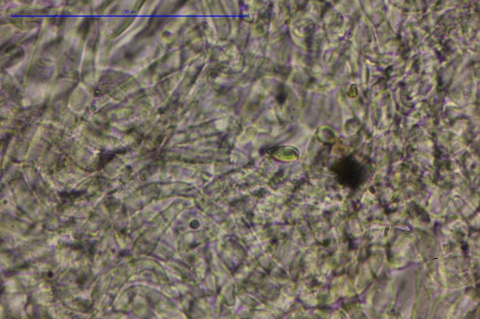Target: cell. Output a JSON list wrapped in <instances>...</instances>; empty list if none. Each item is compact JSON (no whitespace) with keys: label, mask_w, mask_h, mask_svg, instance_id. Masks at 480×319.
Listing matches in <instances>:
<instances>
[{"label":"cell","mask_w":480,"mask_h":319,"mask_svg":"<svg viewBox=\"0 0 480 319\" xmlns=\"http://www.w3.org/2000/svg\"><path fill=\"white\" fill-rule=\"evenodd\" d=\"M358 167L356 161L346 158L338 162L334 170L338 178L342 181L356 183L358 176Z\"/></svg>","instance_id":"cell-1"}]
</instances>
